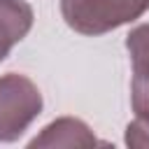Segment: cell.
Here are the masks:
<instances>
[{"label":"cell","instance_id":"6da1fadb","mask_svg":"<svg viewBox=\"0 0 149 149\" xmlns=\"http://www.w3.org/2000/svg\"><path fill=\"white\" fill-rule=\"evenodd\" d=\"M149 0H61L63 19L84 35H100L137 19Z\"/></svg>","mask_w":149,"mask_h":149},{"label":"cell","instance_id":"7a4b0ae2","mask_svg":"<svg viewBox=\"0 0 149 149\" xmlns=\"http://www.w3.org/2000/svg\"><path fill=\"white\" fill-rule=\"evenodd\" d=\"M42 95L37 86L21 74L0 77V140H16L40 114Z\"/></svg>","mask_w":149,"mask_h":149},{"label":"cell","instance_id":"3957f363","mask_svg":"<svg viewBox=\"0 0 149 149\" xmlns=\"http://www.w3.org/2000/svg\"><path fill=\"white\" fill-rule=\"evenodd\" d=\"M126 47L133 61V109L140 119L149 121V26L135 28Z\"/></svg>","mask_w":149,"mask_h":149},{"label":"cell","instance_id":"277c9868","mask_svg":"<svg viewBox=\"0 0 149 149\" xmlns=\"http://www.w3.org/2000/svg\"><path fill=\"white\" fill-rule=\"evenodd\" d=\"M33 26V9L23 0H0V61L26 37Z\"/></svg>","mask_w":149,"mask_h":149},{"label":"cell","instance_id":"5b68a950","mask_svg":"<svg viewBox=\"0 0 149 149\" xmlns=\"http://www.w3.org/2000/svg\"><path fill=\"white\" fill-rule=\"evenodd\" d=\"M126 142L130 147H147L149 144V121L137 119L135 123H130L128 133H126Z\"/></svg>","mask_w":149,"mask_h":149}]
</instances>
